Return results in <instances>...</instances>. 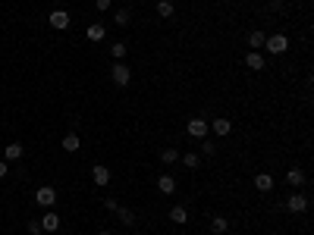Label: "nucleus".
I'll return each mask as SVG.
<instances>
[{
    "label": "nucleus",
    "mask_w": 314,
    "mask_h": 235,
    "mask_svg": "<svg viewBox=\"0 0 314 235\" xmlns=\"http://www.w3.org/2000/svg\"><path fill=\"white\" fill-rule=\"evenodd\" d=\"M110 79H113L120 88H126V85H129V79H132V69H129V66H126L123 60H116V66L110 69Z\"/></svg>",
    "instance_id": "f257e3e1"
},
{
    "label": "nucleus",
    "mask_w": 314,
    "mask_h": 235,
    "mask_svg": "<svg viewBox=\"0 0 314 235\" xmlns=\"http://www.w3.org/2000/svg\"><path fill=\"white\" fill-rule=\"evenodd\" d=\"M264 47L270 50V54H286V50H289V38L286 35H267Z\"/></svg>",
    "instance_id": "f03ea898"
},
{
    "label": "nucleus",
    "mask_w": 314,
    "mask_h": 235,
    "mask_svg": "<svg viewBox=\"0 0 314 235\" xmlns=\"http://www.w3.org/2000/svg\"><path fill=\"white\" fill-rule=\"evenodd\" d=\"M185 132H189L192 138H208V132H210V125H208V119H189L185 122Z\"/></svg>",
    "instance_id": "7ed1b4c3"
},
{
    "label": "nucleus",
    "mask_w": 314,
    "mask_h": 235,
    "mask_svg": "<svg viewBox=\"0 0 314 235\" xmlns=\"http://www.w3.org/2000/svg\"><path fill=\"white\" fill-rule=\"evenodd\" d=\"M54 201H57V191L50 188V185H44V188L35 191V204H38V207H54Z\"/></svg>",
    "instance_id": "20e7f679"
},
{
    "label": "nucleus",
    "mask_w": 314,
    "mask_h": 235,
    "mask_svg": "<svg viewBox=\"0 0 314 235\" xmlns=\"http://www.w3.org/2000/svg\"><path fill=\"white\" fill-rule=\"evenodd\" d=\"M286 207H289L292 213H305V210H308V198L295 191V195H289V198H286Z\"/></svg>",
    "instance_id": "39448f33"
},
{
    "label": "nucleus",
    "mask_w": 314,
    "mask_h": 235,
    "mask_svg": "<svg viewBox=\"0 0 314 235\" xmlns=\"http://www.w3.org/2000/svg\"><path fill=\"white\" fill-rule=\"evenodd\" d=\"M254 188H258L261 195L274 191V176H270V173H258V176H254Z\"/></svg>",
    "instance_id": "423d86ee"
},
{
    "label": "nucleus",
    "mask_w": 314,
    "mask_h": 235,
    "mask_svg": "<svg viewBox=\"0 0 314 235\" xmlns=\"http://www.w3.org/2000/svg\"><path fill=\"white\" fill-rule=\"evenodd\" d=\"M47 19H50V25H54V29H60V31L70 29V13H66V10H54Z\"/></svg>",
    "instance_id": "0eeeda50"
},
{
    "label": "nucleus",
    "mask_w": 314,
    "mask_h": 235,
    "mask_svg": "<svg viewBox=\"0 0 314 235\" xmlns=\"http://www.w3.org/2000/svg\"><path fill=\"white\" fill-rule=\"evenodd\" d=\"M208 125H210V132H214L217 138H223V135H230V132H233V122L230 119H210Z\"/></svg>",
    "instance_id": "6e6552de"
},
{
    "label": "nucleus",
    "mask_w": 314,
    "mask_h": 235,
    "mask_svg": "<svg viewBox=\"0 0 314 235\" xmlns=\"http://www.w3.org/2000/svg\"><path fill=\"white\" fill-rule=\"evenodd\" d=\"M41 229H44V232H57V229H60V213L47 210L44 220H41Z\"/></svg>",
    "instance_id": "1a4fd4ad"
},
{
    "label": "nucleus",
    "mask_w": 314,
    "mask_h": 235,
    "mask_svg": "<svg viewBox=\"0 0 314 235\" xmlns=\"http://www.w3.org/2000/svg\"><path fill=\"white\" fill-rule=\"evenodd\" d=\"M245 66H248L251 72H261L264 69V57H261L258 50H251V54H245Z\"/></svg>",
    "instance_id": "9d476101"
},
{
    "label": "nucleus",
    "mask_w": 314,
    "mask_h": 235,
    "mask_svg": "<svg viewBox=\"0 0 314 235\" xmlns=\"http://www.w3.org/2000/svg\"><path fill=\"white\" fill-rule=\"evenodd\" d=\"M157 188H160V195H173V191H176V179H173L170 173H164V176L157 179Z\"/></svg>",
    "instance_id": "9b49d317"
},
{
    "label": "nucleus",
    "mask_w": 314,
    "mask_h": 235,
    "mask_svg": "<svg viewBox=\"0 0 314 235\" xmlns=\"http://www.w3.org/2000/svg\"><path fill=\"white\" fill-rule=\"evenodd\" d=\"M22 154H25V147L19 145V141H13V145H6V147H3V160H6V163H10V160H19Z\"/></svg>",
    "instance_id": "f8f14e48"
},
{
    "label": "nucleus",
    "mask_w": 314,
    "mask_h": 235,
    "mask_svg": "<svg viewBox=\"0 0 314 235\" xmlns=\"http://www.w3.org/2000/svg\"><path fill=\"white\" fill-rule=\"evenodd\" d=\"M79 147H82L79 135H75V132H66V135H63V150H66V154H75Z\"/></svg>",
    "instance_id": "ddd939ff"
},
{
    "label": "nucleus",
    "mask_w": 314,
    "mask_h": 235,
    "mask_svg": "<svg viewBox=\"0 0 314 235\" xmlns=\"http://www.w3.org/2000/svg\"><path fill=\"white\" fill-rule=\"evenodd\" d=\"M91 176H95V185H98V188L110 185V170H107V166H95V170H91Z\"/></svg>",
    "instance_id": "4468645a"
},
{
    "label": "nucleus",
    "mask_w": 314,
    "mask_h": 235,
    "mask_svg": "<svg viewBox=\"0 0 314 235\" xmlns=\"http://www.w3.org/2000/svg\"><path fill=\"white\" fill-rule=\"evenodd\" d=\"M286 182H289L292 188H299V185H305V173L299 166H292V170H286Z\"/></svg>",
    "instance_id": "2eb2a0df"
},
{
    "label": "nucleus",
    "mask_w": 314,
    "mask_h": 235,
    "mask_svg": "<svg viewBox=\"0 0 314 235\" xmlns=\"http://www.w3.org/2000/svg\"><path fill=\"white\" fill-rule=\"evenodd\" d=\"M113 213H116V220H120L123 226H135V213L129 210V207H123V204H120V207H116Z\"/></svg>",
    "instance_id": "dca6fc26"
},
{
    "label": "nucleus",
    "mask_w": 314,
    "mask_h": 235,
    "mask_svg": "<svg viewBox=\"0 0 314 235\" xmlns=\"http://www.w3.org/2000/svg\"><path fill=\"white\" fill-rule=\"evenodd\" d=\"M170 223L185 226V223H189V210H185V207H173V210H170Z\"/></svg>",
    "instance_id": "f3484780"
},
{
    "label": "nucleus",
    "mask_w": 314,
    "mask_h": 235,
    "mask_svg": "<svg viewBox=\"0 0 314 235\" xmlns=\"http://www.w3.org/2000/svg\"><path fill=\"white\" fill-rule=\"evenodd\" d=\"M173 13H176V6L170 3V0H160V3H157V16H160V19H173Z\"/></svg>",
    "instance_id": "a211bd4d"
},
{
    "label": "nucleus",
    "mask_w": 314,
    "mask_h": 235,
    "mask_svg": "<svg viewBox=\"0 0 314 235\" xmlns=\"http://www.w3.org/2000/svg\"><path fill=\"white\" fill-rule=\"evenodd\" d=\"M264 41H267L264 31H251V35H248V47L251 50H261V47H264Z\"/></svg>",
    "instance_id": "6ab92c4d"
},
{
    "label": "nucleus",
    "mask_w": 314,
    "mask_h": 235,
    "mask_svg": "<svg viewBox=\"0 0 314 235\" xmlns=\"http://www.w3.org/2000/svg\"><path fill=\"white\" fill-rule=\"evenodd\" d=\"M85 35H88V41H104V35H107V31H104V25H88V31H85Z\"/></svg>",
    "instance_id": "aec40b11"
},
{
    "label": "nucleus",
    "mask_w": 314,
    "mask_h": 235,
    "mask_svg": "<svg viewBox=\"0 0 314 235\" xmlns=\"http://www.w3.org/2000/svg\"><path fill=\"white\" fill-rule=\"evenodd\" d=\"M160 160H164L167 166H173L176 160H179V150H176V147H167V150H160Z\"/></svg>",
    "instance_id": "412c9836"
},
{
    "label": "nucleus",
    "mask_w": 314,
    "mask_h": 235,
    "mask_svg": "<svg viewBox=\"0 0 314 235\" xmlns=\"http://www.w3.org/2000/svg\"><path fill=\"white\" fill-rule=\"evenodd\" d=\"M226 226H230V223H226L223 216H214V220H210V232H214V235H223Z\"/></svg>",
    "instance_id": "4be33fe9"
},
{
    "label": "nucleus",
    "mask_w": 314,
    "mask_h": 235,
    "mask_svg": "<svg viewBox=\"0 0 314 235\" xmlns=\"http://www.w3.org/2000/svg\"><path fill=\"white\" fill-rule=\"evenodd\" d=\"M182 163L189 166V170H198V166H201V157H198V154H182Z\"/></svg>",
    "instance_id": "5701e85b"
},
{
    "label": "nucleus",
    "mask_w": 314,
    "mask_h": 235,
    "mask_svg": "<svg viewBox=\"0 0 314 235\" xmlns=\"http://www.w3.org/2000/svg\"><path fill=\"white\" fill-rule=\"evenodd\" d=\"M201 150H205L208 157H214L217 154V145H214V141H208V138H201Z\"/></svg>",
    "instance_id": "b1692460"
},
{
    "label": "nucleus",
    "mask_w": 314,
    "mask_h": 235,
    "mask_svg": "<svg viewBox=\"0 0 314 235\" xmlns=\"http://www.w3.org/2000/svg\"><path fill=\"white\" fill-rule=\"evenodd\" d=\"M110 54H113V60H123V57H126V44H110Z\"/></svg>",
    "instance_id": "393cba45"
},
{
    "label": "nucleus",
    "mask_w": 314,
    "mask_h": 235,
    "mask_svg": "<svg viewBox=\"0 0 314 235\" xmlns=\"http://www.w3.org/2000/svg\"><path fill=\"white\" fill-rule=\"evenodd\" d=\"M113 22L116 25H129V10H120V13L113 16Z\"/></svg>",
    "instance_id": "a878e982"
},
{
    "label": "nucleus",
    "mask_w": 314,
    "mask_h": 235,
    "mask_svg": "<svg viewBox=\"0 0 314 235\" xmlns=\"http://www.w3.org/2000/svg\"><path fill=\"white\" fill-rule=\"evenodd\" d=\"M110 3H113V0H95V10H98V13H107Z\"/></svg>",
    "instance_id": "bb28decb"
},
{
    "label": "nucleus",
    "mask_w": 314,
    "mask_h": 235,
    "mask_svg": "<svg viewBox=\"0 0 314 235\" xmlns=\"http://www.w3.org/2000/svg\"><path fill=\"white\" fill-rule=\"evenodd\" d=\"M29 232H32V235H41V232H44V229H41V220H29Z\"/></svg>",
    "instance_id": "cd10ccee"
},
{
    "label": "nucleus",
    "mask_w": 314,
    "mask_h": 235,
    "mask_svg": "<svg viewBox=\"0 0 314 235\" xmlns=\"http://www.w3.org/2000/svg\"><path fill=\"white\" fill-rule=\"evenodd\" d=\"M104 207H107V210H116V207H120V201H116V198H104Z\"/></svg>",
    "instance_id": "c85d7f7f"
},
{
    "label": "nucleus",
    "mask_w": 314,
    "mask_h": 235,
    "mask_svg": "<svg viewBox=\"0 0 314 235\" xmlns=\"http://www.w3.org/2000/svg\"><path fill=\"white\" fill-rule=\"evenodd\" d=\"M6 173H10V163H6V160H0V179H3Z\"/></svg>",
    "instance_id": "c756f323"
},
{
    "label": "nucleus",
    "mask_w": 314,
    "mask_h": 235,
    "mask_svg": "<svg viewBox=\"0 0 314 235\" xmlns=\"http://www.w3.org/2000/svg\"><path fill=\"white\" fill-rule=\"evenodd\" d=\"M98 235H110V232H98Z\"/></svg>",
    "instance_id": "7c9ffc66"
}]
</instances>
